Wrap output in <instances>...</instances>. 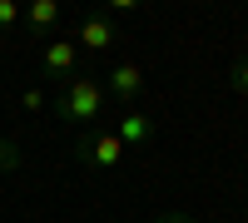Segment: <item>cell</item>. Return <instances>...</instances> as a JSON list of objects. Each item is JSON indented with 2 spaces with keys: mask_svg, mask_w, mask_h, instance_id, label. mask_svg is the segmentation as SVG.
Instances as JSON below:
<instances>
[{
  "mask_svg": "<svg viewBox=\"0 0 248 223\" xmlns=\"http://www.w3.org/2000/svg\"><path fill=\"white\" fill-rule=\"evenodd\" d=\"M105 104H109L105 85H99V79H85V74L65 79V94L55 99L60 119H70V124H90V119H99V114H105Z\"/></svg>",
  "mask_w": 248,
  "mask_h": 223,
  "instance_id": "cell-1",
  "label": "cell"
},
{
  "mask_svg": "<svg viewBox=\"0 0 248 223\" xmlns=\"http://www.w3.org/2000/svg\"><path fill=\"white\" fill-rule=\"evenodd\" d=\"M79 159H85L90 169H114L119 159H124V144H119L114 129H94V134L79 139Z\"/></svg>",
  "mask_w": 248,
  "mask_h": 223,
  "instance_id": "cell-2",
  "label": "cell"
},
{
  "mask_svg": "<svg viewBox=\"0 0 248 223\" xmlns=\"http://www.w3.org/2000/svg\"><path fill=\"white\" fill-rule=\"evenodd\" d=\"M70 40H75V45H85V50H109V45H114V20H109L105 10H94V15L79 20V30H75Z\"/></svg>",
  "mask_w": 248,
  "mask_h": 223,
  "instance_id": "cell-3",
  "label": "cell"
},
{
  "mask_svg": "<svg viewBox=\"0 0 248 223\" xmlns=\"http://www.w3.org/2000/svg\"><path fill=\"white\" fill-rule=\"evenodd\" d=\"M144 65L139 59H119V65L109 70V85H105V94H114V99H134L139 89H144Z\"/></svg>",
  "mask_w": 248,
  "mask_h": 223,
  "instance_id": "cell-4",
  "label": "cell"
},
{
  "mask_svg": "<svg viewBox=\"0 0 248 223\" xmlns=\"http://www.w3.org/2000/svg\"><path fill=\"white\" fill-rule=\"evenodd\" d=\"M45 70L50 74H75L79 70V45H75V40L65 35V40H50V45H45Z\"/></svg>",
  "mask_w": 248,
  "mask_h": 223,
  "instance_id": "cell-5",
  "label": "cell"
},
{
  "mask_svg": "<svg viewBox=\"0 0 248 223\" xmlns=\"http://www.w3.org/2000/svg\"><path fill=\"white\" fill-rule=\"evenodd\" d=\"M114 134H119V144H124V149H129V144H149L154 119H149V114H139V109H129V114H119V119H114Z\"/></svg>",
  "mask_w": 248,
  "mask_h": 223,
  "instance_id": "cell-6",
  "label": "cell"
},
{
  "mask_svg": "<svg viewBox=\"0 0 248 223\" xmlns=\"http://www.w3.org/2000/svg\"><path fill=\"white\" fill-rule=\"evenodd\" d=\"M25 20H30V30H55L60 25V5H55V0H30Z\"/></svg>",
  "mask_w": 248,
  "mask_h": 223,
  "instance_id": "cell-7",
  "label": "cell"
},
{
  "mask_svg": "<svg viewBox=\"0 0 248 223\" xmlns=\"http://www.w3.org/2000/svg\"><path fill=\"white\" fill-rule=\"evenodd\" d=\"M229 89L248 99V55H238V59H233V65H229Z\"/></svg>",
  "mask_w": 248,
  "mask_h": 223,
  "instance_id": "cell-8",
  "label": "cell"
},
{
  "mask_svg": "<svg viewBox=\"0 0 248 223\" xmlns=\"http://www.w3.org/2000/svg\"><path fill=\"white\" fill-rule=\"evenodd\" d=\"M20 169V144H10V139H0V174Z\"/></svg>",
  "mask_w": 248,
  "mask_h": 223,
  "instance_id": "cell-9",
  "label": "cell"
},
{
  "mask_svg": "<svg viewBox=\"0 0 248 223\" xmlns=\"http://www.w3.org/2000/svg\"><path fill=\"white\" fill-rule=\"evenodd\" d=\"M15 20H20V5L15 0H0V30H10Z\"/></svg>",
  "mask_w": 248,
  "mask_h": 223,
  "instance_id": "cell-10",
  "label": "cell"
},
{
  "mask_svg": "<svg viewBox=\"0 0 248 223\" xmlns=\"http://www.w3.org/2000/svg\"><path fill=\"white\" fill-rule=\"evenodd\" d=\"M20 104L35 114V109H45V94H40V89H25V94H20Z\"/></svg>",
  "mask_w": 248,
  "mask_h": 223,
  "instance_id": "cell-11",
  "label": "cell"
},
{
  "mask_svg": "<svg viewBox=\"0 0 248 223\" xmlns=\"http://www.w3.org/2000/svg\"><path fill=\"white\" fill-rule=\"evenodd\" d=\"M154 223H199V218H194V213H184V208H169V213L154 218Z\"/></svg>",
  "mask_w": 248,
  "mask_h": 223,
  "instance_id": "cell-12",
  "label": "cell"
}]
</instances>
